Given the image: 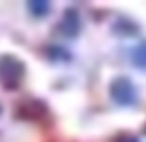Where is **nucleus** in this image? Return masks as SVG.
I'll use <instances>...</instances> for the list:
<instances>
[{
	"instance_id": "nucleus-1",
	"label": "nucleus",
	"mask_w": 146,
	"mask_h": 142,
	"mask_svg": "<svg viewBox=\"0 0 146 142\" xmlns=\"http://www.w3.org/2000/svg\"><path fill=\"white\" fill-rule=\"evenodd\" d=\"M22 74H24V67L19 59L15 57H2L0 59V83L7 89L19 85V81L22 79Z\"/></svg>"
},
{
	"instance_id": "nucleus-2",
	"label": "nucleus",
	"mask_w": 146,
	"mask_h": 142,
	"mask_svg": "<svg viewBox=\"0 0 146 142\" xmlns=\"http://www.w3.org/2000/svg\"><path fill=\"white\" fill-rule=\"evenodd\" d=\"M111 96L120 105H129V103L135 102V87H133V83L129 79L118 78L111 85Z\"/></svg>"
},
{
	"instance_id": "nucleus-3",
	"label": "nucleus",
	"mask_w": 146,
	"mask_h": 142,
	"mask_svg": "<svg viewBox=\"0 0 146 142\" xmlns=\"http://www.w3.org/2000/svg\"><path fill=\"white\" fill-rule=\"evenodd\" d=\"M59 30L65 33V35H68V37H72V35L78 33V30H80V17H78V13H76L74 9L65 11L63 18H61V22H59Z\"/></svg>"
},
{
	"instance_id": "nucleus-4",
	"label": "nucleus",
	"mask_w": 146,
	"mask_h": 142,
	"mask_svg": "<svg viewBox=\"0 0 146 142\" xmlns=\"http://www.w3.org/2000/svg\"><path fill=\"white\" fill-rule=\"evenodd\" d=\"M131 59H133V63H135L137 67L146 68V43L139 44V46L133 50L131 52Z\"/></svg>"
},
{
	"instance_id": "nucleus-5",
	"label": "nucleus",
	"mask_w": 146,
	"mask_h": 142,
	"mask_svg": "<svg viewBox=\"0 0 146 142\" xmlns=\"http://www.w3.org/2000/svg\"><path fill=\"white\" fill-rule=\"evenodd\" d=\"M30 11L39 17V15H43V13L48 11V4H44V2H32L30 4Z\"/></svg>"
},
{
	"instance_id": "nucleus-6",
	"label": "nucleus",
	"mask_w": 146,
	"mask_h": 142,
	"mask_svg": "<svg viewBox=\"0 0 146 142\" xmlns=\"http://www.w3.org/2000/svg\"><path fill=\"white\" fill-rule=\"evenodd\" d=\"M118 142H139V140H137V139H133V137L124 135V137H120V139H118Z\"/></svg>"
}]
</instances>
